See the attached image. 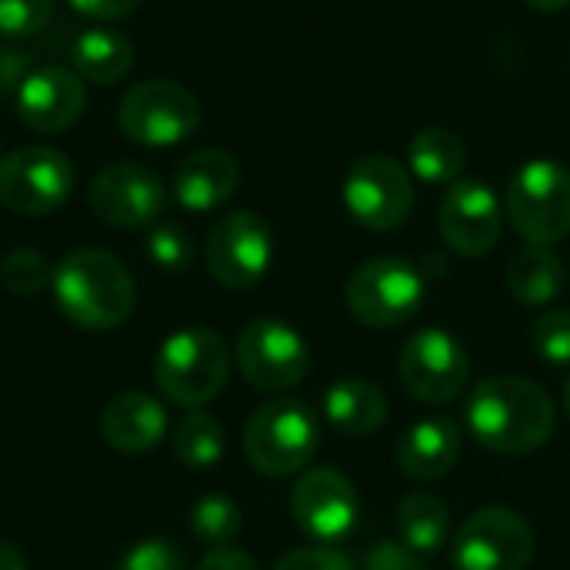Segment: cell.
I'll list each match as a JSON object with an SVG mask.
<instances>
[{"mask_svg": "<svg viewBox=\"0 0 570 570\" xmlns=\"http://www.w3.org/2000/svg\"><path fill=\"white\" fill-rule=\"evenodd\" d=\"M147 254L164 271H184L194 261V244H190V234L180 230L177 224H157L147 234Z\"/></svg>", "mask_w": 570, "mask_h": 570, "instance_id": "f546056e", "label": "cell"}, {"mask_svg": "<svg viewBox=\"0 0 570 570\" xmlns=\"http://www.w3.org/2000/svg\"><path fill=\"white\" fill-rule=\"evenodd\" d=\"M344 207L364 230H397L414 210L411 170L387 154L361 157L344 180Z\"/></svg>", "mask_w": 570, "mask_h": 570, "instance_id": "ba28073f", "label": "cell"}, {"mask_svg": "<svg viewBox=\"0 0 570 570\" xmlns=\"http://www.w3.org/2000/svg\"><path fill=\"white\" fill-rule=\"evenodd\" d=\"M224 448H227V438H224L220 421L200 407L184 414L180 424L174 428V458L184 468H194V471L214 468L224 458Z\"/></svg>", "mask_w": 570, "mask_h": 570, "instance_id": "484cf974", "label": "cell"}, {"mask_svg": "<svg viewBox=\"0 0 570 570\" xmlns=\"http://www.w3.org/2000/svg\"><path fill=\"white\" fill-rule=\"evenodd\" d=\"M294 524L324 548H334L351 538L361 518L357 488L334 468H311L297 478L291 491Z\"/></svg>", "mask_w": 570, "mask_h": 570, "instance_id": "4fadbf2b", "label": "cell"}, {"mask_svg": "<svg viewBox=\"0 0 570 570\" xmlns=\"http://www.w3.org/2000/svg\"><path fill=\"white\" fill-rule=\"evenodd\" d=\"M73 190V167L53 147H20L0 157V204L13 214L43 217L63 207Z\"/></svg>", "mask_w": 570, "mask_h": 570, "instance_id": "8fae6325", "label": "cell"}, {"mask_svg": "<svg viewBox=\"0 0 570 570\" xmlns=\"http://www.w3.org/2000/svg\"><path fill=\"white\" fill-rule=\"evenodd\" d=\"M0 570H27V558L10 541H0Z\"/></svg>", "mask_w": 570, "mask_h": 570, "instance_id": "74e56055", "label": "cell"}, {"mask_svg": "<svg viewBox=\"0 0 570 570\" xmlns=\"http://www.w3.org/2000/svg\"><path fill=\"white\" fill-rule=\"evenodd\" d=\"M23 67H27V57H20L13 47H0V90H10L17 77H23Z\"/></svg>", "mask_w": 570, "mask_h": 570, "instance_id": "8d00e7d4", "label": "cell"}, {"mask_svg": "<svg viewBox=\"0 0 570 570\" xmlns=\"http://www.w3.org/2000/svg\"><path fill=\"white\" fill-rule=\"evenodd\" d=\"M240 184L237 160L220 147H204L187 154L174 170V197L180 207L194 214H207L224 207Z\"/></svg>", "mask_w": 570, "mask_h": 570, "instance_id": "ac0fdd59", "label": "cell"}, {"mask_svg": "<svg viewBox=\"0 0 570 570\" xmlns=\"http://www.w3.org/2000/svg\"><path fill=\"white\" fill-rule=\"evenodd\" d=\"M564 414H568V421H570V377H568V384H564Z\"/></svg>", "mask_w": 570, "mask_h": 570, "instance_id": "ab89813d", "label": "cell"}, {"mask_svg": "<svg viewBox=\"0 0 570 570\" xmlns=\"http://www.w3.org/2000/svg\"><path fill=\"white\" fill-rule=\"evenodd\" d=\"M73 70L94 83H117L134 67V43L120 30L90 27L73 40Z\"/></svg>", "mask_w": 570, "mask_h": 570, "instance_id": "603a6c76", "label": "cell"}, {"mask_svg": "<svg viewBox=\"0 0 570 570\" xmlns=\"http://www.w3.org/2000/svg\"><path fill=\"white\" fill-rule=\"evenodd\" d=\"M114 570H187V558L184 551L167 541V538H147L140 544H134Z\"/></svg>", "mask_w": 570, "mask_h": 570, "instance_id": "1f68e13d", "label": "cell"}, {"mask_svg": "<svg viewBox=\"0 0 570 570\" xmlns=\"http://www.w3.org/2000/svg\"><path fill=\"white\" fill-rule=\"evenodd\" d=\"M274 570H354L351 558L337 548H324V544H311V548H297L291 554H284Z\"/></svg>", "mask_w": 570, "mask_h": 570, "instance_id": "d6a6232c", "label": "cell"}, {"mask_svg": "<svg viewBox=\"0 0 570 570\" xmlns=\"http://www.w3.org/2000/svg\"><path fill=\"white\" fill-rule=\"evenodd\" d=\"M424 274L404 257H374L361 264L347 281V311L374 331L407 324L424 304Z\"/></svg>", "mask_w": 570, "mask_h": 570, "instance_id": "8992f818", "label": "cell"}, {"mask_svg": "<svg viewBox=\"0 0 570 570\" xmlns=\"http://www.w3.org/2000/svg\"><path fill=\"white\" fill-rule=\"evenodd\" d=\"M504 214L528 244H561L570 234L568 167H561L558 160H528L508 184Z\"/></svg>", "mask_w": 570, "mask_h": 570, "instance_id": "5b68a950", "label": "cell"}, {"mask_svg": "<svg viewBox=\"0 0 570 570\" xmlns=\"http://www.w3.org/2000/svg\"><path fill=\"white\" fill-rule=\"evenodd\" d=\"M120 130L144 147H170L200 127V100L174 80L134 83L120 100Z\"/></svg>", "mask_w": 570, "mask_h": 570, "instance_id": "52a82bcc", "label": "cell"}, {"mask_svg": "<svg viewBox=\"0 0 570 570\" xmlns=\"http://www.w3.org/2000/svg\"><path fill=\"white\" fill-rule=\"evenodd\" d=\"M274 257V234L267 220L254 210L227 214L214 224L207 237V271L217 284L230 291L254 287Z\"/></svg>", "mask_w": 570, "mask_h": 570, "instance_id": "5bb4252c", "label": "cell"}, {"mask_svg": "<svg viewBox=\"0 0 570 570\" xmlns=\"http://www.w3.org/2000/svg\"><path fill=\"white\" fill-rule=\"evenodd\" d=\"M227 374H230L227 344L207 327H184L170 334L154 357L157 387L174 404L190 411L210 404L224 391Z\"/></svg>", "mask_w": 570, "mask_h": 570, "instance_id": "277c9868", "label": "cell"}, {"mask_svg": "<svg viewBox=\"0 0 570 570\" xmlns=\"http://www.w3.org/2000/svg\"><path fill=\"white\" fill-rule=\"evenodd\" d=\"M394 524L401 541L417 554H434L451 538V511L438 494L428 491H411L407 498H401Z\"/></svg>", "mask_w": 570, "mask_h": 570, "instance_id": "d4e9b609", "label": "cell"}, {"mask_svg": "<svg viewBox=\"0 0 570 570\" xmlns=\"http://www.w3.org/2000/svg\"><path fill=\"white\" fill-rule=\"evenodd\" d=\"M240 508L224 494L200 498L190 511V531L207 548H227L240 534Z\"/></svg>", "mask_w": 570, "mask_h": 570, "instance_id": "4316f807", "label": "cell"}, {"mask_svg": "<svg viewBox=\"0 0 570 570\" xmlns=\"http://www.w3.org/2000/svg\"><path fill=\"white\" fill-rule=\"evenodd\" d=\"M531 347L541 361L554 364V367H568L570 364V311L564 307H551L544 311L534 327H531Z\"/></svg>", "mask_w": 570, "mask_h": 570, "instance_id": "f1b7e54d", "label": "cell"}, {"mask_svg": "<svg viewBox=\"0 0 570 570\" xmlns=\"http://www.w3.org/2000/svg\"><path fill=\"white\" fill-rule=\"evenodd\" d=\"M438 230L444 244L461 257L491 254L504 230V210L498 194L484 180L451 184L438 210Z\"/></svg>", "mask_w": 570, "mask_h": 570, "instance_id": "9a60e30c", "label": "cell"}, {"mask_svg": "<svg viewBox=\"0 0 570 570\" xmlns=\"http://www.w3.org/2000/svg\"><path fill=\"white\" fill-rule=\"evenodd\" d=\"M461 444H464L461 428L451 417H444V414L424 417L404 434V441L397 448V468L411 481H421V484L438 481L454 471V464L461 458Z\"/></svg>", "mask_w": 570, "mask_h": 570, "instance_id": "ffe728a7", "label": "cell"}, {"mask_svg": "<svg viewBox=\"0 0 570 570\" xmlns=\"http://www.w3.org/2000/svg\"><path fill=\"white\" fill-rule=\"evenodd\" d=\"M324 417L344 438H371L387 421V397L367 377H344L324 391Z\"/></svg>", "mask_w": 570, "mask_h": 570, "instance_id": "44dd1931", "label": "cell"}, {"mask_svg": "<svg viewBox=\"0 0 570 570\" xmlns=\"http://www.w3.org/2000/svg\"><path fill=\"white\" fill-rule=\"evenodd\" d=\"M197 570H261L257 568V561L247 554V551H240V548H210L204 558H200V564Z\"/></svg>", "mask_w": 570, "mask_h": 570, "instance_id": "d590c367", "label": "cell"}, {"mask_svg": "<svg viewBox=\"0 0 570 570\" xmlns=\"http://www.w3.org/2000/svg\"><path fill=\"white\" fill-rule=\"evenodd\" d=\"M471 364L464 344L444 327H421L401 347V381L421 404H454L468 391Z\"/></svg>", "mask_w": 570, "mask_h": 570, "instance_id": "9c48e42d", "label": "cell"}, {"mask_svg": "<svg viewBox=\"0 0 570 570\" xmlns=\"http://www.w3.org/2000/svg\"><path fill=\"white\" fill-rule=\"evenodd\" d=\"M237 367L250 387L264 394H281L307 377L311 351L291 324L257 317L237 337Z\"/></svg>", "mask_w": 570, "mask_h": 570, "instance_id": "30bf717a", "label": "cell"}, {"mask_svg": "<svg viewBox=\"0 0 570 570\" xmlns=\"http://www.w3.org/2000/svg\"><path fill=\"white\" fill-rule=\"evenodd\" d=\"M534 558V531L511 508L474 511L454 538L458 570H528Z\"/></svg>", "mask_w": 570, "mask_h": 570, "instance_id": "7c38bea8", "label": "cell"}, {"mask_svg": "<svg viewBox=\"0 0 570 570\" xmlns=\"http://www.w3.org/2000/svg\"><path fill=\"white\" fill-rule=\"evenodd\" d=\"M407 164L411 174L421 184L431 187H451L461 180L464 164H468V147L464 140L448 130V127H424L411 137L407 144Z\"/></svg>", "mask_w": 570, "mask_h": 570, "instance_id": "7402d4cb", "label": "cell"}, {"mask_svg": "<svg viewBox=\"0 0 570 570\" xmlns=\"http://www.w3.org/2000/svg\"><path fill=\"white\" fill-rule=\"evenodd\" d=\"M83 107H87L83 77L60 63L30 70L17 87L20 120L37 134H63L80 120Z\"/></svg>", "mask_w": 570, "mask_h": 570, "instance_id": "e0dca14e", "label": "cell"}, {"mask_svg": "<svg viewBox=\"0 0 570 570\" xmlns=\"http://www.w3.org/2000/svg\"><path fill=\"white\" fill-rule=\"evenodd\" d=\"M53 297L70 324L83 331H114L134 311V277L107 250L83 247L53 267Z\"/></svg>", "mask_w": 570, "mask_h": 570, "instance_id": "7a4b0ae2", "label": "cell"}, {"mask_svg": "<svg viewBox=\"0 0 570 570\" xmlns=\"http://www.w3.org/2000/svg\"><path fill=\"white\" fill-rule=\"evenodd\" d=\"M564 264L551 247L528 244L508 267V291L528 307H544L564 291Z\"/></svg>", "mask_w": 570, "mask_h": 570, "instance_id": "cb8c5ba5", "label": "cell"}, {"mask_svg": "<svg viewBox=\"0 0 570 570\" xmlns=\"http://www.w3.org/2000/svg\"><path fill=\"white\" fill-rule=\"evenodd\" d=\"M100 434L120 454H144L164 441L167 411L157 397L144 391L117 394L100 414Z\"/></svg>", "mask_w": 570, "mask_h": 570, "instance_id": "d6986e66", "label": "cell"}, {"mask_svg": "<svg viewBox=\"0 0 570 570\" xmlns=\"http://www.w3.org/2000/svg\"><path fill=\"white\" fill-rule=\"evenodd\" d=\"M468 434L494 454H531L554 434L558 411L541 384L521 374L481 381L464 407Z\"/></svg>", "mask_w": 570, "mask_h": 570, "instance_id": "6da1fadb", "label": "cell"}, {"mask_svg": "<svg viewBox=\"0 0 570 570\" xmlns=\"http://www.w3.org/2000/svg\"><path fill=\"white\" fill-rule=\"evenodd\" d=\"M80 17H87V20H104V23H110V20H124V17H130L134 10H137V3L140 0H67Z\"/></svg>", "mask_w": 570, "mask_h": 570, "instance_id": "e575fe53", "label": "cell"}, {"mask_svg": "<svg viewBox=\"0 0 570 570\" xmlns=\"http://www.w3.org/2000/svg\"><path fill=\"white\" fill-rule=\"evenodd\" d=\"M524 3L534 7V10H541V13H558V10L570 7V0H524Z\"/></svg>", "mask_w": 570, "mask_h": 570, "instance_id": "f35d334b", "label": "cell"}, {"mask_svg": "<svg viewBox=\"0 0 570 570\" xmlns=\"http://www.w3.org/2000/svg\"><path fill=\"white\" fill-rule=\"evenodd\" d=\"M0 284L17 297H37L53 284V267L40 250L17 247L0 261Z\"/></svg>", "mask_w": 570, "mask_h": 570, "instance_id": "83f0119b", "label": "cell"}, {"mask_svg": "<svg viewBox=\"0 0 570 570\" xmlns=\"http://www.w3.org/2000/svg\"><path fill=\"white\" fill-rule=\"evenodd\" d=\"M364 570H428L417 551H411L404 541H377L364 554Z\"/></svg>", "mask_w": 570, "mask_h": 570, "instance_id": "836d02e7", "label": "cell"}, {"mask_svg": "<svg viewBox=\"0 0 570 570\" xmlns=\"http://www.w3.org/2000/svg\"><path fill=\"white\" fill-rule=\"evenodd\" d=\"M321 448L317 414L291 397H277L254 411L244 428V454L267 478L301 474Z\"/></svg>", "mask_w": 570, "mask_h": 570, "instance_id": "3957f363", "label": "cell"}, {"mask_svg": "<svg viewBox=\"0 0 570 570\" xmlns=\"http://www.w3.org/2000/svg\"><path fill=\"white\" fill-rule=\"evenodd\" d=\"M53 17V0H0V33L30 37L40 33Z\"/></svg>", "mask_w": 570, "mask_h": 570, "instance_id": "4dcf8cb0", "label": "cell"}, {"mask_svg": "<svg viewBox=\"0 0 570 570\" xmlns=\"http://www.w3.org/2000/svg\"><path fill=\"white\" fill-rule=\"evenodd\" d=\"M87 200L94 214L107 220L110 227H147L160 217L167 194L154 170L120 160V164H107L104 170H97V177L90 180Z\"/></svg>", "mask_w": 570, "mask_h": 570, "instance_id": "2e32d148", "label": "cell"}]
</instances>
